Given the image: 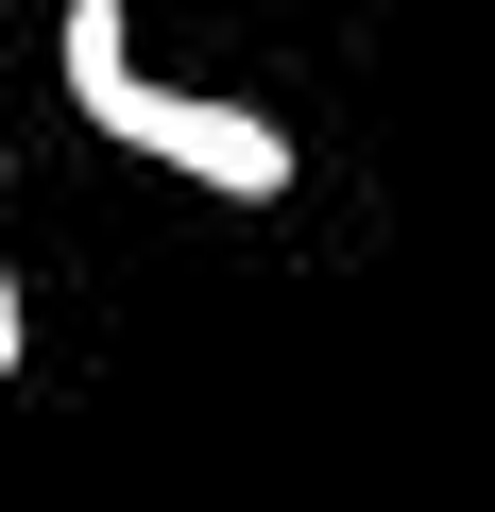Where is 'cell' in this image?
Returning a JSON list of instances; mask_svg holds the SVG:
<instances>
[{
    "instance_id": "obj_1",
    "label": "cell",
    "mask_w": 495,
    "mask_h": 512,
    "mask_svg": "<svg viewBox=\"0 0 495 512\" xmlns=\"http://www.w3.org/2000/svg\"><path fill=\"white\" fill-rule=\"evenodd\" d=\"M69 103H86V137H120V154H154V171H188V188H222V205H274L291 188V137L257 120V103H205V86H154L137 69V35H120V0H69Z\"/></svg>"
}]
</instances>
